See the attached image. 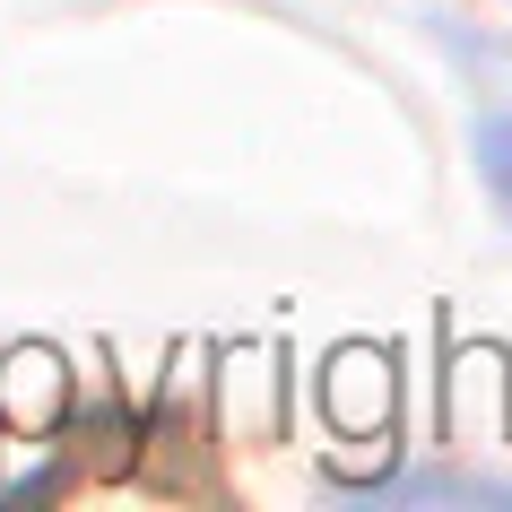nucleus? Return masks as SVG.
<instances>
[{
	"instance_id": "nucleus-1",
	"label": "nucleus",
	"mask_w": 512,
	"mask_h": 512,
	"mask_svg": "<svg viewBox=\"0 0 512 512\" xmlns=\"http://www.w3.org/2000/svg\"><path fill=\"white\" fill-rule=\"evenodd\" d=\"M512 504V478H443V469H417V478L365 486V504Z\"/></svg>"
},
{
	"instance_id": "nucleus-2",
	"label": "nucleus",
	"mask_w": 512,
	"mask_h": 512,
	"mask_svg": "<svg viewBox=\"0 0 512 512\" xmlns=\"http://www.w3.org/2000/svg\"><path fill=\"white\" fill-rule=\"evenodd\" d=\"M469 148H478V183L495 191V209L512 217V113H478Z\"/></svg>"
}]
</instances>
